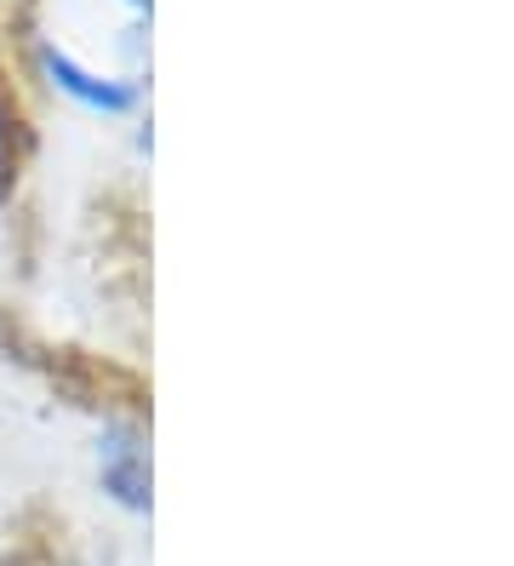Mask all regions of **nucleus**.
Here are the masks:
<instances>
[{
  "label": "nucleus",
  "instance_id": "1",
  "mask_svg": "<svg viewBox=\"0 0 514 566\" xmlns=\"http://www.w3.org/2000/svg\"><path fill=\"white\" fill-rule=\"evenodd\" d=\"M34 63H41V81H46L57 97H69L75 109H86V115L120 120V115H132L137 104H144V81H137V75L97 70V63H86V57H75V52H63V46H52V41H41Z\"/></svg>",
  "mask_w": 514,
  "mask_h": 566
},
{
  "label": "nucleus",
  "instance_id": "2",
  "mask_svg": "<svg viewBox=\"0 0 514 566\" xmlns=\"http://www.w3.org/2000/svg\"><path fill=\"white\" fill-rule=\"evenodd\" d=\"M92 475L97 492L120 515H149L155 504V470H149V436L137 423H103L92 441Z\"/></svg>",
  "mask_w": 514,
  "mask_h": 566
},
{
  "label": "nucleus",
  "instance_id": "3",
  "mask_svg": "<svg viewBox=\"0 0 514 566\" xmlns=\"http://www.w3.org/2000/svg\"><path fill=\"white\" fill-rule=\"evenodd\" d=\"M115 7H126V18H132V23H149L155 0H115Z\"/></svg>",
  "mask_w": 514,
  "mask_h": 566
},
{
  "label": "nucleus",
  "instance_id": "4",
  "mask_svg": "<svg viewBox=\"0 0 514 566\" xmlns=\"http://www.w3.org/2000/svg\"><path fill=\"white\" fill-rule=\"evenodd\" d=\"M0 155H7V104H0Z\"/></svg>",
  "mask_w": 514,
  "mask_h": 566
}]
</instances>
